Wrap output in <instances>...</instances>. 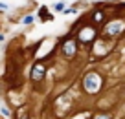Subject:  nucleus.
Listing matches in <instances>:
<instances>
[{
  "label": "nucleus",
  "instance_id": "nucleus-1",
  "mask_svg": "<svg viewBox=\"0 0 125 119\" xmlns=\"http://www.w3.org/2000/svg\"><path fill=\"white\" fill-rule=\"evenodd\" d=\"M44 72V68H42V66H37V68H35V72H33V79H41V73H42Z\"/></svg>",
  "mask_w": 125,
  "mask_h": 119
}]
</instances>
